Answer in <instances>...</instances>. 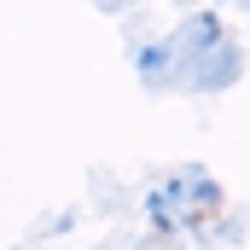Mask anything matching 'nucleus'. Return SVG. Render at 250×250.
Returning <instances> with one entry per match:
<instances>
[{
    "mask_svg": "<svg viewBox=\"0 0 250 250\" xmlns=\"http://www.w3.org/2000/svg\"><path fill=\"white\" fill-rule=\"evenodd\" d=\"M181 187H187L192 209H215V204H221V181H209L204 169H181Z\"/></svg>",
    "mask_w": 250,
    "mask_h": 250,
    "instance_id": "f257e3e1",
    "label": "nucleus"
},
{
    "mask_svg": "<svg viewBox=\"0 0 250 250\" xmlns=\"http://www.w3.org/2000/svg\"><path fill=\"white\" fill-rule=\"evenodd\" d=\"M215 41H221V18H215V12H198V18L187 23V35H181L175 47H192V53H204V47H215Z\"/></svg>",
    "mask_w": 250,
    "mask_h": 250,
    "instance_id": "f03ea898",
    "label": "nucleus"
}]
</instances>
